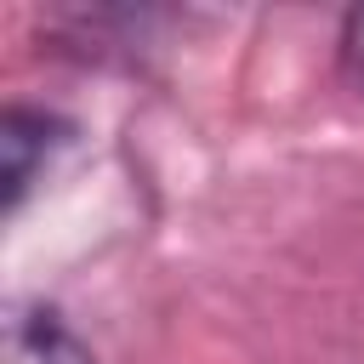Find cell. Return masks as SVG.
I'll list each match as a JSON object with an SVG mask.
<instances>
[{"mask_svg": "<svg viewBox=\"0 0 364 364\" xmlns=\"http://www.w3.org/2000/svg\"><path fill=\"white\" fill-rule=\"evenodd\" d=\"M74 142V125L34 102H6L0 119V182H6V216L23 210L28 188L51 171V159Z\"/></svg>", "mask_w": 364, "mask_h": 364, "instance_id": "cell-1", "label": "cell"}, {"mask_svg": "<svg viewBox=\"0 0 364 364\" xmlns=\"http://www.w3.org/2000/svg\"><path fill=\"white\" fill-rule=\"evenodd\" d=\"M6 364H97V353L57 307L17 301L6 313Z\"/></svg>", "mask_w": 364, "mask_h": 364, "instance_id": "cell-2", "label": "cell"}, {"mask_svg": "<svg viewBox=\"0 0 364 364\" xmlns=\"http://www.w3.org/2000/svg\"><path fill=\"white\" fill-rule=\"evenodd\" d=\"M336 63H341V74L364 91V6H347V11H341V28H336Z\"/></svg>", "mask_w": 364, "mask_h": 364, "instance_id": "cell-3", "label": "cell"}]
</instances>
